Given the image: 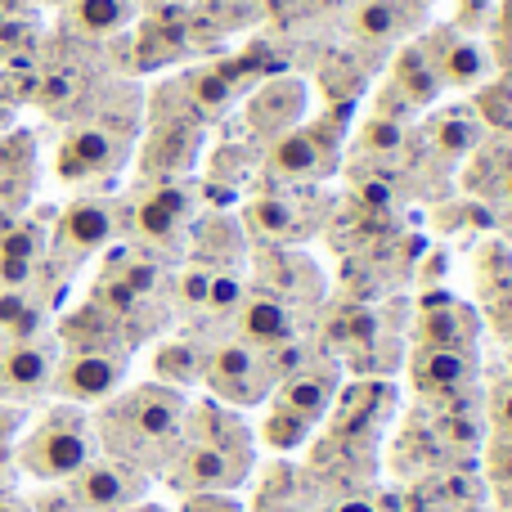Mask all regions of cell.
<instances>
[{
	"label": "cell",
	"mask_w": 512,
	"mask_h": 512,
	"mask_svg": "<svg viewBox=\"0 0 512 512\" xmlns=\"http://www.w3.org/2000/svg\"><path fill=\"white\" fill-rule=\"evenodd\" d=\"M185 414V391L162 387V382L117 391L113 400H104L95 418L99 450H108V459H122L131 468L149 472V477L167 472V463L180 450V436H185Z\"/></svg>",
	"instance_id": "1"
},
{
	"label": "cell",
	"mask_w": 512,
	"mask_h": 512,
	"mask_svg": "<svg viewBox=\"0 0 512 512\" xmlns=\"http://www.w3.org/2000/svg\"><path fill=\"white\" fill-rule=\"evenodd\" d=\"M99 454L95 418L81 405H54L14 441V468L32 481H72Z\"/></svg>",
	"instance_id": "2"
},
{
	"label": "cell",
	"mask_w": 512,
	"mask_h": 512,
	"mask_svg": "<svg viewBox=\"0 0 512 512\" xmlns=\"http://www.w3.org/2000/svg\"><path fill=\"white\" fill-rule=\"evenodd\" d=\"M131 355L122 346H63L54 369V396L63 405H104L122 391Z\"/></svg>",
	"instance_id": "3"
},
{
	"label": "cell",
	"mask_w": 512,
	"mask_h": 512,
	"mask_svg": "<svg viewBox=\"0 0 512 512\" xmlns=\"http://www.w3.org/2000/svg\"><path fill=\"white\" fill-rule=\"evenodd\" d=\"M203 382L212 391V400H221L230 409L261 405L274 391V373L265 364V351L243 342V337H230V342L212 346L203 355Z\"/></svg>",
	"instance_id": "4"
},
{
	"label": "cell",
	"mask_w": 512,
	"mask_h": 512,
	"mask_svg": "<svg viewBox=\"0 0 512 512\" xmlns=\"http://www.w3.org/2000/svg\"><path fill=\"white\" fill-rule=\"evenodd\" d=\"M68 495L81 512H126L149 499V472L131 468L122 459H108V454H95L68 481Z\"/></svg>",
	"instance_id": "5"
},
{
	"label": "cell",
	"mask_w": 512,
	"mask_h": 512,
	"mask_svg": "<svg viewBox=\"0 0 512 512\" xmlns=\"http://www.w3.org/2000/svg\"><path fill=\"white\" fill-rule=\"evenodd\" d=\"M59 337L41 333L27 342H0V405H32L54 387L59 369Z\"/></svg>",
	"instance_id": "6"
},
{
	"label": "cell",
	"mask_w": 512,
	"mask_h": 512,
	"mask_svg": "<svg viewBox=\"0 0 512 512\" xmlns=\"http://www.w3.org/2000/svg\"><path fill=\"white\" fill-rule=\"evenodd\" d=\"M252 463L256 459L216 450V445H203V441H180L176 459L167 463L162 477H167L171 490H180V495H207V490H239L243 481L252 477Z\"/></svg>",
	"instance_id": "7"
},
{
	"label": "cell",
	"mask_w": 512,
	"mask_h": 512,
	"mask_svg": "<svg viewBox=\"0 0 512 512\" xmlns=\"http://www.w3.org/2000/svg\"><path fill=\"white\" fill-rule=\"evenodd\" d=\"M117 230V212L108 198H77L68 212L59 216L54 225V239H50V252L59 256L63 265H77L86 261L90 252H99Z\"/></svg>",
	"instance_id": "8"
},
{
	"label": "cell",
	"mask_w": 512,
	"mask_h": 512,
	"mask_svg": "<svg viewBox=\"0 0 512 512\" xmlns=\"http://www.w3.org/2000/svg\"><path fill=\"white\" fill-rule=\"evenodd\" d=\"M418 45L427 50L441 86L468 90L490 77V50L472 32H463V27H436V32H427Z\"/></svg>",
	"instance_id": "9"
},
{
	"label": "cell",
	"mask_w": 512,
	"mask_h": 512,
	"mask_svg": "<svg viewBox=\"0 0 512 512\" xmlns=\"http://www.w3.org/2000/svg\"><path fill=\"white\" fill-rule=\"evenodd\" d=\"M337 162L333 131L324 122L319 126H297V131L279 135L270 149V171L279 180H319L328 176Z\"/></svg>",
	"instance_id": "10"
},
{
	"label": "cell",
	"mask_w": 512,
	"mask_h": 512,
	"mask_svg": "<svg viewBox=\"0 0 512 512\" xmlns=\"http://www.w3.org/2000/svg\"><path fill=\"white\" fill-rule=\"evenodd\" d=\"M180 441H203V445H216V450H230V454H243V459H256L252 427L239 418V409L221 405V400H198V405H189L185 436H180Z\"/></svg>",
	"instance_id": "11"
},
{
	"label": "cell",
	"mask_w": 512,
	"mask_h": 512,
	"mask_svg": "<svg viewBox=\"0 0 512 512\" xmlns=\"http://www.w3.org/2000/svg\"><path fill=\"white\" fill-rule=\"evenodd\" d=\"M194 221V194L176 180H158L149 194L135 203V230L153 243H171Z\"/></svg>",
	"instance_id": "12"
},
{
	"label": "cell",
	"mask_w": 512,
	"mask_h": 512,
	"mask_svg": "<svg viewBox=\"0 0 512 512\" xmlns=\"http://www.w3.org/2000/svg\"><path fill=\"white\" fill-rule=\"evenodd\" d=\"M274 405L288 414L306 418L310 427L337 405V373L324 364H301L297 373H288L283 382H274Z\"/></svg>",
	"instance_id": "13"
},
{
	"label": "cell",
	"mask_w": 512,
	"mask_h": 512,
	"mask_svg": "<svg viewBox=\"0 0 512 512\" xmlns=\"http://www.w3.org/2000/svg\"><path fill=\"white\" fill-rule=\"evenodd\" d=\"M301 117H306V81H292V77H279V81H270V86H261L256 99L248 104L252 131L270 135V140L297 131Z\"/></svg>",
	"instance_id": "14"
},
{
	"label": "cell",
	"mask_w": 512,
	"mask_h": 512,
	"mask_svg": "<svg viewBox=\"0 0 512 512\" xmlns=\"http://www.w3.org/2000/svg\"><path fill=\"white\" fill-rule=\"evenodd\" d=\"M414 382L427 396H454V391L472 387L477 378V355L472 351H450V346H418L409 360Z\"/></svg>",
	"instance_id": "15"
},
{
	"label": "cell",
	"mask_w": 512,
	"mask_h": 512,
	"mask_svg": "<svg viewBox=\"0 0 512 512\" xmlns=\"http://www.w3.org/2000/svg\"><path fill=\"white\" fill-rule=\"evenodd\" d=\"M117 162H122V135L104 131V126H81L59 149V176L63 180L99 176V171H113Z\"/></svg>",
	"instance_id": "16"
},
{
	"label": "cell",
	"mask_w": 512,
	"mask_h": 512,
	"mask_svg": "<svg viewBox=\"0 0 512 512\" xmlns=\"http://www.w3.org/2000/svg\"><path fill=\"white\" fill-rule=\"evenodd\" d=\"M292 333H297V319H292V310H288L283 297H274V292H256V297L239 301V337L243 342L270 351V346L292 342Z\"/></svg>",
	"instance_id": "17"
},
{
	"label": "cell",
	"mask_w": 512,
	"mask_h": 512,
	"mask_svg": "<svg viewBox=\"0 0 512 512\" xmlns=\"http://www.w3.org/2000/svg\"><path fill=\"white\" fill-rule=\"evenodd\" d=\"M45 248V230L36 221H14L9 230H0V288H27L36 279Z\"/></svg>",
	"instance_id": "18"
},
{
	"label": "cell",
	"mask_w": 512,
	"mask_h": 512,
	"mask_svg": "<svg viewBox=\"0 0 512 512\" xmlns=\"http://www.w3.org/2000/svg\"><path fill=\"white\" fill-rule=\"evenodd\" d=\"M391 90H396L400 99H405V108H432L436 99H441V77H436L432 59H427L423 45H405V50L396 54V68H391Z\"/></svg>",
	"instance_id": "19"
},
{
	"label": "cell",
	"mask_w": 512,
	"mask_h": 512,
	"mask_svg": "<svg viewBox=\"0 0 512 512\" xmlns=\"http://www.w3.org/2000/svg\"><path fill=\"white\" fill-rule=\"evenodd\" d=\"M45 333V301L27 288H0V342H27Z\"/></svg>",
	"instance_id": "20"
},
{
	"label": "cell",
	"mask_w": 512,
	"mask_h": 512,
	"mask_svg": "<svg viewBox=\"0 0 512 512\" xmlns=\"http://www.w3.org/2000/svg\"><path fill=\"white\" fill-rule=\"evenodd\" d=\"M477 342V319L468 315L463 306H441V310H427L418 319V346H450V351H472Z\"/></svg>",
	"instance_id": "21"
},
{
	"label": "cell",
	"mask_w": 512,
	"mask_h": 512,
	"mask_svg": "<svg viewBox=\"0 0 512 512\" xmlns=\"http://www.w3.org/2000/svg\"><path fill=\"white\" fill-rule=\"evenodd\" d=\"M198 140H203L198 126H180V122L162 126L158 140H153L149 153H144V167L149 171L162 167V176H167V171H185L189 162H194V153H198Z\"/></svg>",
	"instance_id": "22"
},
{
	"label": "cell",
	"mask_w": 512,
	"mask_h": 512,
	"mask_svg": "<svg viewBox=\"0 0 512 512\" xmlns=\"http://www.w3.org/2000/svg\"><path fill=\"white\" fill-rule=\"evenodd\" d=\"M180 86H185L189 113H194L198 122H216V117H225V113H230V104H234V86H230V81H225L216 68L189 72Z\"/></svg>",
	"instance_id": "23"
},
{
	"label": "cell",
	"mask_w": 512,
	"mask_h": 512,
	"mask_svg": "<svg viewBox=\"0 0 512 512\" xmlns=\"http://www.w3.org/2000/svg\"><path fill=\"white\" fill-rule=\"evenodd\" d=\"M153 373H158L162 387H194L203 382V351H194L189 342H162L158 355H153Z\"/></svg>",
	"instance_id": "24"
},
{
	"label": "cell",
	"mask_w": 512,
	"mask_h": 512,
	"mask_svg": "<svg viewBox=\"0 0 512 512\" xmlns=\"http://www.w3.org/2000/svg\"><path fill=\"white\" fill-rule=\"evenodd\" d=\"M135 18V0H72V23L86 36H113Z\"/></svg>",
	"instance_id": "25"
},
{
	"label": "cell",
	"mask_w": 512,
	"mask_h": 512,
	"mask_svg": "<svg viewBox=\"0 0 512 512\" xmlns=\"http://www.w3.org/2000/svg\"><path fill=\"white\" fill-rule=\"evenodd\" d=\"M351 23L364 41H391L405 27V5L400 0H360Z\"/></svg>",
	"instance_id": "26"
},
{
	"label": "cell",
	"mask_w": 512,
	"mask_h": 512,
	"mask_svg": "<svg viewBox=\"0 0 512 512\" xmlns=\"http://www.w3.org/2000/svg\"><path fill=\"white\" fill-rule=\"evenodd\" d=\"M108 274H113V279L122 283L135 301H149L153 292L162 288V279H167V274H162V265L149 261V256H126V261L117 265V270H108Z\"/></svg>",
	"instance_id": "27"
},
{
	"label": "cell",
	"mask_w": 512,
	"mask_h": 512,
	"mask_svg": "<svg viewBox=\"0 0 512 512\" xmlns=\"http://www.w3.org/2000/svg\"><path fill=\"white\" fill-rule=\"evenodd\" d=\"M306 436H310V423L306 418H297V414H288V409H279V405H270V414H265V423H261V441L270 445V450H297V445H306Z\"/></svg>",
	"instance_id": "28"
},
{
	"label": "cell",
	"mask_w": 512,
	"mask_h": 512,
	"mask_svg": "<svg viewBox=\"0 0 512 512\" xmlns=\"http://www.w3.org/2000/svg\"><path fill=\"white\" fill-rule=\"evenodd\" d=\"M432 140H436V149L459 158V153H468L481 144V126L472 122L468 113H450V117H436L432 122Z\"/></svg>",
	"instance_id": "29"
},
{
	"label": "cell",
	"mask_w": 512,
	"mask_h": 512,
	"mask_svg": "<svg viewBox=\"0 0 512 512\" xmlns=\"http://www.w3.org/2000/svg\"><path fill=\"white\" fill-rule=\"evenodd\" d=\"M248 221H252V230L270 234V239H288L292 221H297V203L292 198H256L248 207Z\"/></svg>",
	"instance_id": "30"
},
{
	"label": "cell",
	"mask_w": 512,
	"mask_h": 512,
	"mask_svg": "<svg viewBox=\"0 0 512 512\" xmlns=\"http://www.w3.org/2000/svg\"><path fill=\"white\" fill-rule=\"evenodd\" d=\"M400 140H405V126L396 122V117H373L369 126H364V149H373V153H391V149H400Z\"/></svg>",
	"instance_id": "31"
},
{
	"label": "cell",
	"mask_w": 512,
	"mask_h": 512,
	"mask_svg": "<svg viewBox=\"0 0 512 512\" xmlns=\"http://www.w3.org/2000/svg\"><path fill=\"white\" fill-rule=\"evenodd\" d=\"M239 301H243V279H239V274H216L203 310H212V315H230Z\"/></svg>",
	"instance_id": "32"
},
{
	"label": "cell",
	"mask_w": 512,
	"mask_h": 512,
	"mask_svg": "<svg viewBox=\"0 0 512 512\" xmlns=\"http://www.w3.org/2000/svg\"><path fill=\"white\" fill-rule=\"evenodd\" d=\"M180 512H248L234 499V490H207V495H185Z\"/></svg>",
	"instance_id": "33"
},
{
	"label": "cell",
	"mask_w": 512,
	"mask_h": 512,
	"mask_svg": "<svg viewBox=\"0 0 512 512\" xmlns=\"http://www.w3.org/2000/svg\"><path fill=\"white\" fill-rule=\"evenodd\" d=\"M23 432V409L18 405H0V459L14 454V441Z\"/></svg>",
	"instance_id": "34"
},
{
	"label": "cell",
	"mask_w": 512,
	"mask_h": 512,
	"mask_svg": "<svg viewBox=\"0 0 512 512\" xmlns=\"http://www.w3.org/2000/svg\"><path fill=\"white\" fill-rule=\"evenodd\" d=\"M212 270H189L185 279H180V297L189 301V306H207V292H212Z\"/></svg>",
	"instance_id": "35"
},
{
	"label": "cell",
	"mask_w": 512,
	"mask_h": 512,
	"mask_svg": "<svg viewBox=\"0 0 512 512\" xmlns=\"http://www.w3.org/2000/svg\"><path fill=\"white\" fill-rule=\"evenodd\" d=\"M495 427L504 432V441H512V387L499 391V400H495Z\"/></svg>",
	"instance_id": "36"
},
{
	"label": "cell",
	"mask_w": 512,
	"mask_h": 512,
	"mask_svg": "<svg viewBox=\"0 0 512 512\" xmlns=\"http://www.w3.org/2000/svg\"><path fill=\"white\" fill-rule=\"evenodd\" d=\"M360 198H364L369 207H391V189H387V185H378V180H369V185L360 189Z\"/></svg>",
	"instance_id": "37"
},
{
	"label": "cell",
	"mask_w": 512,
	"mask_h": 512,
	"mask_svg": "<svg viewBox=\"0 0 512 512\" xmlns=\"http://www.w3.org/2000/svg\"><path fill=\"white\" fill-rule=\"evenodd\" d=\"M481 5L490 9V0H463V14H459V27H463V32L481 23Z\"/></svg>",
	"instance_id": "38"
},
{
	"label": "cell",
	"mask_w": 512,
	"mask_h": 512,
	"mask_svg": "<svg viewBox=\"0 0 512 512\" xmlns=\"http://www.w3.org/2000/svg\"><path fill=\"white\" fill-rule=\"evenodd\" d=\"M0 512H32L23 504V499H14V495H0Z\"/></svg>",
	"instance_id": "39"
},
{
	"label": "cell",
	"mask_w": 512,
	"mask_h": 512,
	"mask_svg": "<svg viewBox=\"0 0 512 512\" xmlns=\"http://www.w3.org/2000/svg\"><path fill=\"white\" fill-rule=\"evenodd\" d=\"M499 99H504V104H508V113L499 117V122H504V126H512V86H499Z\"/></svg>",
	"instance_id": "40"
},
{
	"label": "cell",
	"mask_w": 512,
	"mask_h": 512,
	"mask_svg": "<svg viewBox=\"0 0 512 512\" xmlns=\"http://www.w3.org/2000/svg\"><path fill=\"white\" fill-rule=\"evenodd\" d=\"M126 512H167V508H158V504H135V508H126Z\"/></svg>",
	"instance_id": "41"
},
{
	"label": "cell",
	"mask_w": 512,
	"mask_h": 512,
	"mask_svg": "<svg viewBox=\"0 0 512 512\" xmlns=\"http://www.w3.org/2000/svg\"><path fill=\"white\" fill-rule=\"evenodd\" d=\"M5 477H9V459H0V495H5Z\"/></svg>",
	"instance_id": "42"
},
{
	"label": "cell",
	"mask_w": 512,
	"mask_h": 512,
	"mask_svg": "<svg viewBox=\"0 0 512 512\" xmlns=\"http://www.w3.org/2000/svg\"><path fill=\"white\" fill-rule=\"evenodd\" d=\"M504 198L512 203V171H508V180H504Z\"/></svg>",
	"instance_id": "43"
}]
</instances>
